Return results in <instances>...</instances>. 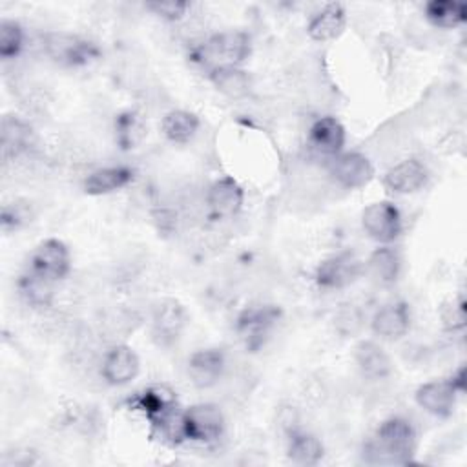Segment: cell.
I'll use <instances>...</instances> for the list:
<instances>
[{
    "mask_svg": "<svg viewBox=\"0 0 467 467\" xmlns=\"http://www.w3.org/2000/svg\"><path fill=\"white\" fill-rule=\"evenodd\" d=\"M199 130V117L186 109L168 111L162 119V133L168 140L177 144L190 142Z\"/></svg>",
    "mask_w": 467,
    "mask_h": 467,
    "instance_id": "cell-26",
    "label": "cell"
},
{
    "mask_svg": "<svg viewBox=\"0 0 467 467\" xmlns=\"http://www.w3.org/2000/svg\"><path fill=\"white\" fill-rule=\"evenodd\" d=\"M427 177L429 171L423 162L418 159H405L385 173L383 184L394 193H414L425 186Z\"/></svg>",
    "mask_w": 467,
    "mask_h": 467,
    "instance_id": "cell-16",
    "label": "cell"
},
{
    "mask_svg": "<svg viewBox=\"0 0 467 467\" xmlns=\"http://www.w3.org/2000/svg\"><path fill=\"white\" fill-rule=\"evenodd\" d=\"M345 24H347L345 7L339 2H332V4H327L321 11H317L310 18L306 31L310 38L317 42H327L339 36L345 29Z\"/></svg>",
    "mask_w": 467,
    "mask_h": 467,
    "instance_id": "cell-20",
    "label": "cell"
},
{
    "mask_svg": "<svg viewBox=\"0 0 467 467\" xmlns=\"http://www.w3.org/2000/svg\"><path fill=\"white\" fill-rule=\"evenodd\" d=\"M184 440L215 443L224 432V416L213 403H197L182 410Z\"/></svg>",
    "mask_w": 467,
    "mask_h": 467,
    "instance_id": "cell-3",
    "label": "cell"
},
{
    "mask_svg": "<svg viewBox=\"0 0 467 467\" xmlns=\"http://www.w3.org/2000/svg\"><path fill=\"white\" fill-rule=\"evenodd\" d=\"M279 317L281 310L275 305H254L239 314L235 330L250 350H257Z\"/></svg>",
    "mask_w": 467,
    "mask_h": 467,
    "instance_id": "cell-5",
    "label": "cell"
},
{
    "mask_svg": "<svg viewBox=\"0 0 467 467\" xmlns=\"http://www.w3.org/2000/svg\"><path fill=\"white\" fill-rule=\"evenodd\" d=\"M425 18L440 29H454L467 20V5L456 0H432L425 5Z\"/></svg>",
    "mask_w": 467,
    "mask_h": 467,
    "instance_id": "cell-23",
    "label": "cell"
},
{
    "mask_svg": "<svg viewBox=\"0 0 467 467\" xmlns=\"http://www.w3.org/2000/svg\"><path fill=\"white\" fill-rule=\"evenodd\" d=\"M29 270L53 283L64 279L71 270V255L67 246L60 239L42 241L31 254Z\"/></svg>",
    "mask_w": 467,
    "mask_h": 467,
    "instance_id": "cell-6",
    "label": "cell"
},
{
    "mask_svg": "<svg viewBox=\"0 0 467 467\" xmlns=\"http://www.w3.org/2000/svg\"><path fill=\"white\" fill-rule=\"evenodd\" d=\"M252 44L250 36L243 31H224L212 35L206 42L197 46L190 58L201 66H206L208 71L219 66H239L250 55Z\"/></svg>",
    "mask_w": 467,
    "mask_h": 467,
    "instance_id": "cell-2",
    "label": "cell"
},
{
    "mask_svg": "<svg viewBox=\"0 0 467 467\" xmlns=\"http://www.w3.org/2000/svg\"><path fill=\"white\" fill-rule=\"evenodd\" d=\"M224 354L221 348H202L190 356L188 374L199 389L215 385L224 372Z\"/></svg>",
    "mask_w": 467,
    "mask_h": 467,
    "instance_id": "cell-15",
    "label": "cell"
},
{
    "mask_svg": "<svg viewBox=\"0 0 467 467\" xmlns=\"http://www.w3.org/2000/svg\"><path fill=\"white\" fill-rule=\"evenodd\" d=\"M0 146H2V157L5 161L26 153L33 146L31 126L15 115H5L2 119V128H0Z\"/></svg>",
    "mask_w": 467,
    "mask_h": 467,
    "instance_id": "cell-19",
    "label": "cell"
},
{
    "mask_svg": "<svg viewBox=\"0 0 467 467\" xmlns=\"http://www.w3.org/2000/svg\"><path fill=\"white\" fill-rule=\"evenodd\" d=\"M130 405H131V409L140 410L153 425L159 420H162L164 416L177 410V396L166 385H153V387H148L146 390L139 392L137 396H133L130 400Z\"/></svg>",
    "mask_w": 467,
    "mask_h": 467,
    "instance_id": "cell-13",
    "label": "cell"
},
{
    "mask_svg": "<svg viewBox=\"0 0 467 467\" xmlns=\"http://www.w3.org/2000/svg\"><path fill=\"white\" fill-rule=\"evenodd\" d=\"M146 9H150L153 15H157L164 20L175 22L186 15V11L190 9V4L179 2V0H164V2L157 0V2H148Z\"/></svg>",
    "mask_w": 467,
    "mask_h": 467,
    "instance_id": "cell-31",
    "label": "cell"
},
{
    "mask_svg": "<svg viewBox=\"0 0 467 467\" xmlns=\"http://www.w3.org/2000/svg\"><path fill=\"white\" fill-rule=\"evenodd\" d=\"M416 451V431L405 418L385 420L365 445L368 463H409Z\"/></svg>",
    "mask_w": 467,
    "mask_h": 467,
    "instance_id": "cell-1",
    "label": "cell"
},
{
    "mask_svg": "<svg viewBox=\"0 0 467 467\" xmlns=\"http://www.w3.org/2000/svg\"><path fill=\"white\" fill-rule=\"evenodd\" d=\"M323 451L321 440L310 432L294 431L288 438V458L296 465H316L323 458Z\"/></svg>",
    "mask_w": 467,
    "mask_h": 467,
    "instance_id": "cell-25",
    "label": "cell"
},
{
    "mask_svg": "<svg viewBox=\"0 0 467 467\" xmlns=\"http://www.w3.org/2000/svg\"><path fill=\"white\" fill-rule=\"evenodd\" d=\"M184 325H186V312L182 305L175 299H164L159 303V306L153 312V319H151L153 339L159 345L168 347L179 339L181 332L184 330Z\"/></svg>",
    "mask_w": 467,
    "mask_h": 467,
    "instance_id": "cell-11",
    "label": "cell"
},
{
    "mask_svg": "<svg viewBox=\"0 0 467 467\" xmlns=\"http://www.w3.org/2000/svg\"><path fill=\"white\" fill-rule=\"evenodd\" d=\"M135 177V171L128 166H108L91 171L84 179V192L88 195H106L128 186Z\"/></svg>",
    "mask_w": 467,
    "mask_h": 467,
    "instance_id": "cell-21",
    "label": "cell"
},
{
    "mask_svg": "<svg viewBox=\"0 0 467 467\" xmlns=\"http://www.w3.org/2000/svg\"><path fill=\"white\" fill-rule=\"evenodd\" d=\"M18 290L26 303L33 306H47L53 297V281L29 270L20 277Z\"/></svg>",
    "mask_w": 467,
    "mask_h": 467,
    "instance_id": "cell-28",
    "label": "cell"
},
{
    "mask_svg": "<svg viewBox=\"0 0 467 467\" xmlns=\"http://www.w3.org/2000/svg\"><path fill=\"white\" fill-rule=\"evenodd\" d=\"M146 135V124L137 111H124L115 119V137L122 150L135 148Z\"/></svg>",
    "mask_w": 467,
    "mask_h": 467,
    "instance_id": "cell-27",
    "label": "cell"
},
{
    "mask_svg": "<svg viewBox=\"0 0 467 467\" xmlns=\"http://www.w3.org/2000/svg\"><path fill=\"white\" fill-rule=\"evenodd\" d=\"M441 319H443L445 327L451 330L462 328L465 325V301L460 299V301H452V303L445 305L441 310Z\"/></svg>",
    "mask_w": 467,
    "mask_h": 467,
    "instance_id": "cell-32",
    "label": "cell"
},
{
    "mask_svg": "<svg viewBox=\"0 0 467 467\" xmlns=\"http://www.w3.org/2000/svg\"><path fill=\"white\" fill-rule=\"evenodd\" d=\"M370 327L376 336L383 339H398L407 334L410 327V310L403 301H394L383 305L370 321Z\"/></svg>",
    "mask_w": 467,
    "mask_h": 467,
    "instance_id": "cell-17",
    "label": "cell"
},
{
    "mask_svg": "<svg viewBox=\"0 0 467 467\" xmlns=\"http://www.w3.org/2000/svg\"><path fill=\"white\" fill-rule=\"evenodd\" d=\"M449 381H451V385L454 387V390H456L458 394H463L465 389H467V372H465V367L462 365V367L449 378Z\"/></svg>",
    "mask_w": 467,
    "mask_h": 467,
    "instance_id": "cell-34",
    "label": "cell"
},
{
    "mask_svg": "<svg viewBox=\"0 0 467 467\" xmlns=\"http://www.w3.org/2000/svg\"><path fill=\"white\" fill-rule=\"evenodd\" d=\"M213 86L232 99H241L250 91V77L239 66H219L208 71Z\"/></svg>",
    "mask_w": 467,
    "mask_h": 467,
    "instance_id": "cell-24",
    "label": "cell"
},
{
    "mask_svg": "<svg viewBox=\"0 0 467 467\" xmlns=\"http://www.w3.org/2000/svg\"><path fill=\"white\" fill-rule=\"evenodd\" d=\"M354 359L359 372L368 379H383L392 370L389 354L374 341H361L354 348Z\"/></svg>",
    "mask_w": 467,
    "mask_h": 467,
    "instance_id": "cell-22",
    "label": "cell"
},
{
    "mask_svg": "<svg viewBox=\"0 0 467 467\" xmlns=\"http://www.w3.org/2000/svg\"><path fill=\"white\" fill-rule=\"evenodd\" d=\"M308 142L317 153L336 157L345 146V128L336 117H321L312 124Z\"/></svg>",
    "mask_w": 467,
    "mask_h": 467,
    "instance_id": "cell-18",
    "label": "cell"
},
{
    "mask_svg": "<svg viewBox=\"0 0 467 467\" xmlns=\"http://www.w3.org/2000/svg\"><path fill=\"white\" fill-rule=\"evenodd\" d=\"M24 44V31L15 20L0 22V57L9 60L15 58Z\"/></svg>",
    "mask_w": 467,
    "mask_h": 467,
    "instance_id": "cell-30",
    "label": "cell"
},
{
    "mask_svg": "<svg viewBox=\"0 0 467 467\" xmlns=\"http://www.w3.org/2000/svg\"><path fill=\"white\" fill-rule=\"evenodd\" d=\"M370 274L383 285H390L398 279L400 274V255L390 246H381L372 252L368 259Z\"/></svg>",
    "mask_w": 467,
    "mask_h": 467,
    "instance_id": "cell-29",
    "label": "cell"
},
{
    "mask_svg": "<svg viewBox=\"0 0 467 467\" xmlns=\"http://www.w3.org/2000/svg\"><path fill=\"white\" fill-rule=\"evenodd\" d=\"M416 403L436 418H449L454 412L458 392L449 379H436L423 383L416 389Z\"/></svg>",
    "mask_w": 467,
    "mask_h": 467,
    "instance_id": "cell-12",
    "label": "cell"
},
{
    "mask_svg": "<svg viewBox=\"0 0 467 467\" xmlns=\"http://www.w3.org/2000/svg\"><path fill=\"white\" fill-rule=\"evenodd\" d=\"M244 201V192L241 184L232 177L217 179L206 195L208 208L215 217H232L235 215Z\"/></svg>",
    "mask_w": 467,
    "mask_h": 467,
    "instance_id": "cell-14",
    "label": "cell"
},
{
    "mask_svg": "<svg viewBox=\"0 0 467 467\" xmlns=\"http://www.w3.org/2000/svg\"><path fill=\"white\" fill-rule=\"evenodd\" d=\"M361 272V263L352 252H341L325 259L316 270V283L321 288L337 290L352 285Z\"/></svg>",
    "mask_w": 467,
    "mask_h": 467,
    "instance_id": "cell-8",
    "label": "cell"
},
{
    "mask_svg": "<svg viewBox=\"0 0 467 467\" xmlns=\"http://www.w3.org/2000/svg\"><path fill=\"white\" fill-rule=\"evenodd\" d=\"M47 55L60 66L78 67L86 66L100 57L97 44L71 33H49L46 36Z\"/></svg>",
    "mask_w": 467,
    "mask_h": 467,
    "instance_id": "cell-4",
    "label": "cell"
},
{
    "mask_svg": "<svg viewBox=\"0 0 467 467\" xmlns=\"http://www.w3.org/2000/svg\"><path fill=\"white\" fill-rule=\"evenodd\" d=\"M330 173L343 188L356 190L367 186L372 181L374 166L363 153L350 151L339 153L332 159Z\"/></svg>",
    "mask_w": 467,
    "mask_h": 467,
    "instance_id": "cell-9",
    "label": "cell"
},
{
    "mask_svg": "<svg viewBox=\"0 0 467 467\" xmlns=\"http://www.w3.org/2000/svg\"><path fill=\"white\" fill-rule=\"evenodd\" d=\"M27 219V212L22 204H5L2 208V228L7 232L11 228H18Z\"/></svg>",
    "mask_w": 467,
    "mask_h": 467,
    "instance_id": "cell-33",
    "label": "cell"
},
{
    "mask_svg": "<svg viewBox=\"0 0 467 467\" xmlns=\"http://www.w3.org/2000/svg\"><path fill=\"white\" fill-rule=\"evenodd\" d=\"M363 228L374 241L381 244L392 243L401 232L400 210L390 201H378L363 210Z\"/></svg>",
    "mask_w": 467,
    "mask_h": 467,
    "instance_id": "cell-7",
    "label": "cell"
},
{
    "mask_svg": "<svg viewBox=\"0 0 467 467\" xmlns=\"http://www.w3.org/2000/svg\"><path fill=\"white\" fill-rule=\"evenodd\" d=\"M139 370H140L139 356L128 345L111 347L106 352V356L102 359V368H100L106 383H109L113 387H120V385L133 381L137 378Z\"/></svg>",
    "mask_w": 467,
    "mask_h": 467,
    "instance_id": "cell-10",
    "label": "cell"
}]
</instances>
